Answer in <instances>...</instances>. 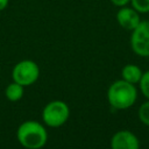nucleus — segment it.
Masks as SVG:
<instances>
[{"instance_id": "1", "label": "nucleus", "mask_w": 149, "mask_h": 149, "mask_svg": "<svg viewBox=\"0 0 149 149\" xmlns=\"http://www.w3.org/2000/svg\"><path fill=\"white\" fill-rule=\"evenodd\" d=\"M16 139L26 149H41L48 141V133L42 123L35 120H27L19 126Z\"/></svg>"}, {"instance_id": "2", "label": "nucleus", "mask_w": 149, "mask_h": 149, "mask_svg": "<svg viewBox=\"0 0 149 149\" xmlns=\"http://www.w3.org/2000/svg\"><path fill=\"white\" fill-rule=\"evenodd\" d=\"M137 98V91L134 84L123 79L115 80L107 90V100L115 109H126L134 105Z\"/></svg>"}, {"instance_id": "3", "label": "nucleus", "mask_w": 149, "mask_h": 149, "mask_svg": "<svg viewBox=\"0 0 149 149\" xmlns=\"http://www.w3.org/2000/svg\"><path fill=\"white\" fill-rule=\"evenodd\" d=\"M70 115L69 106L63 100H52L48 102L42 111V120L48 127L57 128L63 126Z\"/></svg>"}, {"instance_id": "4", "label": "nucleus", "mask_w": 149, "mask_h": 149, "mask_svg": "<svg viewBox=\"0 0 149 149\" xmlns=\"http://www.w3.org/2000/svg\"><path fill=\"white\" fill-rule=\"evenodd\" d=\"M40 77V68L36 62L31 59H23L16 63L12 70L13 81L22 85H33Z\"/></svg>"}, {"instance_id": "5", "label": "nucleus", "mask_w": 149, "mask_h": 149, "mask_svg": "<svg viewBox=\"0 0 149 149\" xmlns=\"http://www.w3.org/2000/svg\"><path fill=\"white\" fill-rule=\"evenodd\" d=\"M130 48L141 57H149V20L142 21L132 30Z\"/></svg>"}, {"instance_id": "6", "label": "nucleus", "mask_w": 149, "mask_h": 149, "mask_svg": "<svg viewBox=\"0 0 149 149\" xmlns=\"http://www.w3.org/2000/svg\"><path fill=\"white\" fill-rule=\"evenodd\" d=\"M115 17H116V22L119 23V26L129 31L135 29L139 26V23L141 22L140 13L137 10H135L132 6H128V5L120 7L119 10L116 12Z\"/></svg>"}, {"instance_id": "7", "label": "nucleus", "mask_w": 149, "mask_h": 149, "mask_svg": "<svg viewBox=\"0 0 149 149\" xmlns=\"http://www.w3.org/2000/svg\"><path fill=\"white\" fill-rule=\"evenodd\" d=\"M111 149H140V142L134 133L123 129L112 136Z\"/></svg>"}, {"instance_id": "8", "label": "nucleus", "mask_w": 149, "mask_h": 149, "mask_svg": "<svg viewBox=\"0 0 149 149\" xmlns=\"http://www.w3.org/2000/svg\"><path fill=\"white\" fill-rule=\"evenodd\" d=\"M142 73H143L142 70L135 64H127L121 70L122 79L128 81V83H130V84L139 83L141 77H142Z\"/></svg>"}, {"instance_id": "9", "label": "nucleus", "mask_w": 149, "mask_h": 149, "mask_svg": "<svg viewBox=\"0 0 149 149\" xmlns=\"http://www.w3.org/2000/svg\"><path fill=\"white\" fill-rule=\"evenodd\" d=\"M24 86L13 81L10 84L7 85L6 90H5V95L6 98L9 100V101H19L22 99L23 97V93H24V90H23Z\"/></svg>"}, {"instance_id": "10", "label": "nucleus", "mask_w": 149, "mask_h": 149, "mask_svg": "<svg viewBox=\"0 0 149 149\" xmlns=\"http://www.w3.org/2000/svg\"><path fill=\"white\" fill-rule=\"evenodd\" d=\"M130 6L140 14L149 13V0H130Z\"/></svg>"}, {"instance_id": "11", "label": "nucleus", "mask_w": 149, "mask_h": 149, "mask_svg": "<svg viewBox=\"0 0 149 149\" xmlns=\"http://www.w3.org/2000/svg\"><path fill=\"white\" fill-rule=\"evenodd\" d=\"M139 119L142 123L149 126V99L143 102L139 108Z\"/></svg>"}, {"instance_id": "12", "label": "nucleus", "mask_w": 149, "mask_h": 149, "mask_svg": "<svg viewBox=\"0 0 149 149\" xmlns=\"http://www.w3.org/2000/svg\"><path fill=\"white\" fill-rule=\"evenodd\" d=\"M139 84H140V88H141L142 94L147 99H149V70L142 73V77H141Z\"/></svg>"}, {"instance_id": "13", "label": "nucleus", "mask_w": 149, "mask_h": 149, "mask_svg": "<svg viewBox=\"0 0 149 149\" xmlns=\"http://www.w3.org/2000/svg\"><path fill=\"white\" fill-rule=\"evenodd\" d=\"M115 7H123V6H127L130 3V0H109Z\"/></svg>"}, {"instance_id": "14", "label": "nucleus", "mask_w": 149, "mask_h": 149, "mask_svg": "<svg viewBox=\"0 0 149 149\" xmlns=\"http://www.w3.org/2000/svg\"><path fill=\"white\" fill-rule=\"evenodd\" d=\"M8 3H9V0H0V10L6 9Z\"/></svg>"}, {"instance_id": "15", "label": "nucleus", "mask_w": 149, "mask_h": 149, "mask_svg": "<svg viewBox=\"0 0 149 149\" xmlns=\"http://www.w3.org/2000/svg\"><path fill=\"white\" fill-rule=\"evenodd\" d=\"M148 14H149V13H148Z\"/></svg>"}]
</instances>
